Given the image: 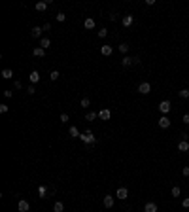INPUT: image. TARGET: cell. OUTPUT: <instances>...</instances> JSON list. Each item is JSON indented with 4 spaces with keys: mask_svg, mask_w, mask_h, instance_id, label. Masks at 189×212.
<instances>
[{
    "mask_svg": "<svg viewBox=\"0 0 189 212\" xmlns=\"http://www.w3.org/2000/svg\"><path fill=\"white\" fill-rule=\"evenodd\" d=\"M170 110H172V104H170V101H161V102H159V112H161L163 116H166Z\"/></svg>",
    "mask_w": 189,
    "mask_h": 212,
    "instance_id": "cell-1",
    "label": "cell"
},
{
    "mask_svg": "<svg viewBox=\"0 0 189 212\" xmlns=\"http://www.w3.org/2000/svg\"><path fill=\"white\" fill-rule=\"evenodd\" d=\"M81 142H85V144H95L96 142V138H95V135L91 131H87V133H81Z\"/></svg>",
    "mask_w": 189,
    "mask_h": 212,
    "instance_id": "cell-2",
    "label": "cell"
},
{
    "mask_svg": "<svg viewBox=\"0 0 189 212\" xmlns=\"http://www.w3.org/2000/svg\"><path fill=\"white\" fill-rule=\"evenodd\" d=\"M138 93H142V95H150V93H151V85H150L148 82H142V83L138 85Z\"/></svg>",
    "mask_w": 189,
    "mask_h": 212,
    "instance_id": "cell-3",
    "label": "cell"
},
{
    "mask_svg": "<svg viewBox=\"0 0 189 212\" xmlns=\"http://www.w3.org/2000/svg\"><path fill=\"white\" fill-rule=\"evenodd\" d=\"M170 123H172V121H170V119L166 117V116H161V117H159V121H157V125L161 127V129H169Z\"/></svg>",
    "mask_w": 189,
    "mask_h": 212,
    "instance_id": "cell-4",
    "label": "cell"
},
{
    "mask_svg": "<svg viewBox=\"0 0 189 212\" xmlns=\"http://www.w3.org/2000/svg\"><path fill=\"white\" fill-rule=\"evenodd\" d=\"M17 208H19V212H29L30 210V204H29V201H27V199H21L17 203Z\"/></svg>",
    "mask_w": 189,
    "mask_h": 212,
    "instance_id": "cell-5",
    "label": "cell"
},
{
    "mask_svg": "<svg viewBox=\"0 0 189 212\" xmlns=\"http://www.w3.org/2000/svg\"><path fill=\"white\" fill-rule=\"evenodd\" d=\"M127 197H129V189H127V188H117V199L125 201Z\"/></svg>",
    "mask_w": 189,
    "mask_h": 212,
    "instance_id": "cell-6",
    "label": "cell"
},
{
    "mask_svg": "<svg viewBox=\"0 0 189 212\" xmlns=\"http://www.w3.org/2000/svg\"><path fill=\"white\" fill-rule=\"evenodd\" d=\"M123 66H131V65H134V63H138V57H129V55H127V57H123Z\"/></svg>",
    "mask_w": 189,
    "mask_h": 212,
    "instance_id": "cell-7",
    "label": "cell"
},
{
    "mask_svg": "<svg viewBox=\"0 0 189 212\" xmlns=\"http://www.w3.org/2000/svg\"><path fill=\"white\" fill-rule=\"evenodd\" d=\"M99 117H100V119H104V121H108V119L112 117V112H110L108 108H102V110L99 112Z\"/></svg>",
    "mask_w": 189,
    "mask_h": 212,
    "instance_id": "cell-8",
    "label": "cell"
},
{
    "mask_svg": "<svg viewBox=\"0 0 189 212\" xmlns=\"http://www.w3.org/2000/svg\"><path fill=\"white\" fill-rule=\"evenodd\" d=\"M102 203H104V207H106V208H112V207H114V197H112V195H104Z\"/></svg>",
    "mask_w": 189,
    "mask_h": 212,
    "instance_id": "cell-9",
    "label": "cell"
},
{
    "mask_svg": "<svg viewBox=\"0 0 189 212\" xmlns=\"http://www.w3.org/2000/svg\"><path fill=\"white\" fill-rule=\"evenodd\" d=\"M100 53L104 55V57H110V55L114 53V47H112V46H102L100 47Z\"/></svg>",
    "mask_w": 189,
    "mask_h": 212,
    "instance_id": "cell-10",
    "label": "cell"
},
{
    "mask_svg": "<svg viewBox=\"0 0 189 212\" xmlns=\"http://www.w3.org/2000/svg\"><path fill=\"white\" fill-rule=\"evenodd\" d=\"M29 80H30L32 83H38V82H40V72H38V70H32V72L29 74Z\"/></svg>",
    "mask_w": 189,
    "mask_h": 212,
    "instance_id": "cell-11",
    "label": "cell"
},
{
    "mask_svg": "<svg viewBox=\"0 0 189 212\" xmlns=\"http://www.w3.org/2000/svg\"><path fill=\"white\" fill-rule=\"evenodd\" d=\"M42 32H44V29H42V27H32V31H30L32 38H40V36H42Z\"/></svg>",
    "mask_w": 189,
    "mask_h": 212,
    "instance_id": "cell-12",
    "label": "cell"
},
{
    "mask_svg": "<svg viewBox=\"0 0 189 212\" xmlns=\"http://www.w3.org/2000/svg\"><path fill=\"white\" fill-rule=\"evenodd\" d=\"M144 212H157V204L155 203H146V207H144Z\"/></svg>",
    "mask_w": 189,
    "mask_h": 212,
    "instance_id": "cell-13",
    "label": "cell"
},
{
    "mask_svg": "<svg viewBox=\"0 0 189 212\" xmlns=\"http://www.w3.org/2000/svg\"><path fill=\"white\" fill-rule=\"evenodd\" d=\"M68 133H70V137H72V138H80V137H81V133L78 131V127H76V125L70 127V131H68Z\"/></svg>",
    "mask_w": 189,
    "mask_h": 212,
    "instance_id": "cell-14",
    "label": "cell"
},
{
    "mask_svg": "<svg viewBox=\"0 0 189 212\" xmlns=\"http://www.w3.org/2000/svg\"><path fill=\"white\" fill-rule=\"evenodd\" d=\"M178 152H189V142H187V140L178 142Z\"/></svg>",
    "mask_w": 189,
    "mask_h": 212,
    "instance_id": "cell-15",
    "label": "cell"
},
{
    "mask_svg": "<svg viewBox=\"0 0 189 212\" xmlns=\"http://www.w3.org/2000/svg\"><path fill=\"white\" fill-rule=\"evenodd\" d=\"M83 27H85L87 31H91V29H95V19H91V17H87L85 21H83Z\"/></svg>",
    "mask_w": 189,
    "mask_h": 212,
    "instance_id": "cell-16",
    "label": "cell"
},
{
    "mask_svg": "<svg viewBox=\"0 0 189 212\" xmlns=\"http://www.w3.org/2000/svg\"><path fill=\"white\" fill-rule=\"evenodd\" d=\"M2 78H4V80H11V78H13V70L11 68H4L2 70Z\"/></svg>",
    "mask_w": 189,
    "mask_h": 212,
    "instance_id": "cell-17",
    "label": "cell"
},
{
    "mask_svg": "<svg viewBox=\"0 0 189 212\" xmlns=\"http://www.w3.org/2000/svg\"><path fill=\"white\" fill-rule=\"evenodd\" d=\"M32 55H34V57H44V55H46V49H44V47H34Z\"/></svg>",
    "mask_w": 189,
    "mask_h": 212,
    "instance_id": "cell-18",
    "label": "cell"
},
{
    "mask_svg": "<svg viewBox=\"0 0 189 212\" xmlns=\"http://www.w3.org/2000/svg\"><path fill=\"white\" fill-rule=\"evenodd\" d=\"M47 2H36V6H34V8H36V11H46L47 10Z\"/></svg>",
    "mask_w": 189,
    "mask_h": 212,
    "instance_id": "cell-19",
    "label": "cell"
},
{
    "mask_svg": "<svg viewBox=\"0 0 189 212\" xmlns=\"http://www.w3.org/2000/svg\"><path fill=\"white\" fill-rule=\"evenodd\" d=\"M62 210H65V204H62L61 201H57L53 204V212H62Z\"/></svg>",
    "mask_w": 189,
    "mask_h": 212,
    "instance_id": "cell-20",
    "label": "cell"
},
{
    "mask_svg": "<svg viewBox=\"0 0 189 212\" xmlns=\"http://www.w3.org/2000/svg\"><path fill=\"white\" fill-rule=\"evenodd\" d=\"M132 21H134V19H132V15H125L123 17V27H131Z\"/></svg>",
    "mask_w": 189,
    "mask_h": 212,
    "instance_id": "cell-21",
    "label": "cell"
},
{
    "mask_svg": "<svg viewBox=\"0 0 189 212\" xmlns=\"http://www.w3.org/2000/svg\"><path fill=\"white\" fill-rule=\"evenodd\" d=\"M178 97L184 98V101H185V98H189V89H180L178 91Z\"/></svg>",
    "mask_w": 189,
    "mask_h": 212,
    "instance_id": "cell-22",
    "label": "cell"
},
{
    "mask_svg": "<svg viewBox=\"0 0 189 212\" xmlns=\"http://www.w3.org/2000/svg\"><path fill=\"white\" fill-rule=\"evenodd\" d=\"M40 46L44 47V49H47V47L51 46V40H49V38H42V40H40Z\"/></svg>",
    "mask_w": 189,
    "mask_h": 212,
    "instance_id": "cell-23",
    "label": "cell"
},
{
    "mask_svg": "<svg viewBox=\"0 0 189 212\" xmlns=\"http://www.w3.org/2000/svg\"><path fill=\"white\" fill-rule=\"evenodd\" d=\"M38 195L44 199V197L47 195V188H46V186H38Z\"/></svg>",
    "mask_w": 189,
    "mask_h": 212,
    "instance_id": "cell-24",
    "label": "cell"
},
{
    "mask_svg": "<svg viewBox=\"0 0 189 212\" xmlns=\"http://www.w3.org/2000/svg\"><path fill=\"white\" fill-rule=\"evenodd\" d=\"M59 76H61V74H59V70H53V72L49 74V80H51V82H57V80H59Z\"/></svg>",
    "mask_w": 189,
    "mask_h": 212,
    "instance_id": "cell-25",
    "label": "cell"
},
{
    "mask_svg": "<svg viewBox=\"0 0 189 212\" xmlns=\"http://www.w3.org/2000/svg\"><path fill=\"white\" fill-rule=\"evenodd\" d=\"M95 117H99V114H95V112H87V116H85L87 121H93Z\"/></svg>",
    "mask_w": 189,
    "mask_h": 212,
    "instance_id": "cell-26",
    "label": "cell"
},
{
    "mask_svg": "<svg viewBox=\"0 0 189 212\" xmlns=\"http://www.w3.org/2000/svg\"><path fill=\"white\" fill-rule=\"evenodd\" d=\"M170 193H172V197H180V193H181V189H180L178 186H174V188H172V191H170Z\"/></svg>",
    "mask_w": 189,
    "mask_h": 212,
    "instance_id": "cell-27",
    "label": "cell"
},
{
    "mask_svg": "<svg viewBox=\"0 0 189 212\" xmlns=\"http://www.w3.org/2000/svg\"><path fill=\"white\" fill-rule=\"evenodd\" d=\"M81 106H83V108H89V106H91V101H89V98H81Z\"/></svg>",
    "mask_w": 189,
    "mask_h": 212,
    "instance_id": "cell-28",
    "label": "cell"
},
{
    "mask_svg": "<svg viewBox=\"0 0 189 212\" xmlns=\"http://www.w3.org/2000/svg\"><path fill=\"white\" fill-rule=\"evenodd\" d=\"M8 110H10L8 104H0V112H2V114H8Z\"/></svg>",
    "mask_w": 189,
    "mask_h": 212,
    "instance_id": "cell-29",
    "label": "cell"
},
{
    "mask_svg": "<svg viewBox=\"0 0 189 212\" xmlns=\"http://www.w3.org/2000/svg\"><path fill=\"white\" fill-rule=\"evenodd\" d=\"M57 21H59V23H62V21H66V15H65V13H57Z\"/></svg>",
    "mask_w": 189,
    "mask_h": 212,
    "instance_id": "cell-30",
    "label": "cell"
},
{
    "mask_svg": "<svg viewBox=\"0 0 189 212\" xmlns=\"http://www.w3.org/2000/svg\"><path fill=\"white\" fill-rule=\"evenodd\" d=\"M96 34H99V38H106V34H108V31L106 29H100L99 32H96Z\"/></svg>",
    "mask_w": 189,
    "mask_h": 212,
    "instance_id": "cell-31",
    "label": "cell"
},
{
    "mask_svg": "<svg viewBox=\"0 0 189 212\" xmlns=\"http://www.w3.org/2000/svg\"><path fill=\"white\" fill-rule=\"evenodd\" d=\"M119 51H121V53H127V51H129V46H127V44H121V46H119Z\"/></svg>",
    "mask_w": 189,
    "mask_h": 212,
    "instance_id": "cell-32",
    "label": "cell"
},
{
    "mask_svg": "<svg viewBox=\"0 0 189 212\" xmlns=\"http://www.w3.org/2000/svg\"><path fill=\"white\" fill-rule=\"evenodd\" d=\"M68 114H61V123H68Z\"/></svg>",
    "mask_w": 189,
    "mask_h": 212,
    "instance_id": "cell-33",
    "label": "cell"
},
{
    "mask_svg": "<svg viewBox=\"0 0 189 212\" xmlns=\"http://www.w3.org/2000/svg\"><path fill=\"white\" fill-rule=\"evenodd\" d=\"M181 207H184V208H189V197H185V199L181 201Z\"/></svg>",
    "mask_w": 189,
    "mask_h": 212,
    "instance_id": "cell-34",
    "label": "cell"
},
{
    "mask_svg": "<svg viewBox=\"0 0 189 212\" xmlns=\"http://www.w3.org/2000/svg\"><path fill=\"white\" fill-rule=\"evenodd\" d=\"M11 95H13V91H11V89H6V91H4V97H6V98H10Z\"/></svg>",
    "mask_w": 189,
    "mask_h": 212,
    "instance_id": "cell-35",
    "label": "cell"
},
{
    "mask_svg": "<svg viewBox=\"0 0 189 212\" xmlns=\"http://www.w3.org/2000/svg\"><path fill=\"white\" fill-rule=\"evenodd\" d=\"M27 93H29V95H34V93H36V89H34V85H30L29 89H27Z\"/></svg>",
    "mask_w": 189,
    "mask_h": 212,
    "instance_id": "cell-36",
    "label": "cell"
},
{
    "mask_svg": "<svg viewBox=\"0 0 189 212\" xmlns=\"http://www.w3.org/2000/svg\"><path fill=\"white\" fill-rule=\"evenodd\" d=\"M181 174H184V176H189V167H184V169H181Z\"/></svg>",
    "mask_w": 189,
    "mask_h": 212,
    "instance_id": "cell-37",
    "label": "cell"
},
{
    "mask_svg": "<svg viewBox=\"0 0 189 212\" xmlns=\"http://www.w3.org/2000/svg\"><path fill=\"white\" fill-rule=\"evenodd\" d=\"M181 119H184L185 125H189V114H184V117H181Z\"/></svg>",
    "mask_w": 189,
    "mask_h": 212,
    "instance_id": "cell-38",
    "label": "cell"
},
{
    "mask_svg": "<svg viewBox=\"0 0 189 212\" xmlns=\"http://www.w3.org/2000/svg\"><path fill=\"white\" fill-rule=\"evenodd\" d=\"M21 87H23V83H21V82L17 80V82H15V89H21Z\"/></svg>",
    "mask_w": 189,
    "mask_h": 212,
    "instance_id": "cell-39",
    "label": "cell"
}]
</instances>
